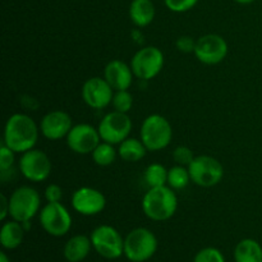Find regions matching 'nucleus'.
Listing matches in <instances>:
<instances>
[{
    "mask_svg": "<svg viewBox=\"0 0 262 262\" xmlns=\"http://www.w3.org/2000/svg\"><path fill=\"white\" fill-rule=\"evenodd\" d=\"M40 128L27 114L17 113L7 120L4 127L3 143L15 154H23L35 148Z\"/></svg>",
    "mask_w": 262,
    "mask_h": 262,
    "instance_id": "f257e3e1",
    "label": "nucleus"
},
{
    "mask_svg": "<svg viewBox=\"0 0 262 262\" xmlns=\"http://www.w3.org/2000/svg\"><path fill=\"white\" fill-rule=\"evenodd\" d=\"M142 211L154 222H166L171 219L178 209V197L169 186L148 188L142 199Z\"/></svg>",
    "mask_w": 262,
    "mask_h": 262,
    "instance_id": "f03ea898",
    "label": "nucleus"
},
{
    "mask_svg": "<svg viewBox=\"0 0 262 262\" xmlns=\"http://www.w3.org/2000/svg\"><path fill=\"white\" fill-rule=\"evenodd\" d=\"M140 140L147 151H161L170 145L173 128L169 120L160 114H151L143 120L140 130Z\"/></svg>",
    "mask_w": 262,
    "mask_h": 262,
    "instance_id": "7ed1b4c3",
    "label": "nucleus"
},
{
    "mask_svg": "<svg viewBox=\"0 0 262 262\" xmlns=\"http://www.w3.org/2000/svg\"><path fill=\"white\" fill-rule=\"evenodd\" d=\"M158 238L146 228H136L124 238V256L130 262H146L158 251Z\"/></svg>",
    "mask_w": 262,
    "mask_h": 262,
    "instance_id": "20e7f679",
    "label": "nucleus"
},
{
    "mask_svg": "<svg viewBox=\"0 0 262 262\" xmlns=\"http://www.w3.org/2000/svg\"><path fill=\"white\" fill-rule=\"evenodd\" d=\"M41 197L30 186L18 187L9 197V216L19 223L31 222L40 212Z\"/></svg>",
    "mask_w": 262,
    "mask_h": 262,
    "instance_id": "39448f33",
    "label": "nucleus"
},
{
    "mask_svg": "<svg viewBox=\"0 0 262 262\" xmlns=\"http://www.w3.org/2000/svg\"><path fill=\"white\" fill-rule=\"evenodd\" d=\"M164 53L156 46H145L140 49L130 59L133 74L141 81L154 79L164 68Z\"/></svg>",
    "mask_w": 262,
    "mask_h": 262,
    "instance_id": "423d86ee",
    "label": "nucleus"
},
{
    "mask_svg": "<svg viewBox=\"0 0 262 262\" xmlns=\"http://www.w3.org/2000/svg\"><path fill=\"white\" fill-rule=\"evenodd\" d=\"M92 248L106 260H117L124 255V239L112 225H99L92 230Z\"/></svg>",
    "mask_w": 262,
    "mask_h": 262,
    "instance_id": "0eeeda50",
    "label": "nucleus"
},
{
    "mask_svg": "<svg viewBox=\"0 0 262 262\" xmlns=\"http://www.w3.org/2000/svg\"><path fill=\"white\" fill-rule=\"evenodd\" d=\"M191 181L204 188H210L222 182L224 177V168L217 159L209 155L194 156L188 165Z\"/></svg>",
    "mask_w": 262,
    "mask_h": 262,
    "instance_id": "6e6552de",
    "label": "nucleus"
},
{
    "mask_svg": "<svg viewBox=\"0 0 262 262\" xmlns=\"http://www.w3.org/2000/svg\"><path fill=\"white\" fill-rule=\"evenodd\" d=\"M42 229L51 237H63L72 228V215L60 202H48L38 212Z\"/></svg>",
    "mask_w": 262,
    "mask_h": 262,
    "instance_id": "1a4fd4ad",
    "label": "nucleus"
},
{
    "mask_svg": "<svg viewBox=\"0 0 262 262\" xmlns=\"http://www.w3.org/2000/svg\"><path fill=\"white\" fill-rule=\"evenodd\" d=\"M97 129H99L101 141L109 142L112 145H119L129 137V133L132 130V120L129 115L125 113L114 110L102 117L97 125Z\"/></svg>",
    "mask_w": 262,
    "mask_h": 262,
    "instance_id": "9d476101",
    "label": "nucleus"
},
{
    "mask_svg": "<svg viewBox=\"0 0 262 262\" xmlns=\"http://www.w3.org/2000/svg\"><path fill=\"white\" fill-rule=\"evenodd\" d=\"M20 174L27 181L33 183H40L50 177L53 164L50 158L43 151L38 148H32L20 155L19 159Z\"/></svg>",
    "mask_w": 262,
    "mask_h": 262,
    "instance_id": "9b49d317",
    "label": "nucleus"
},
{
    "mask_svg": "<svg viewBox=\"0 0 262 262\" xmlns=\"http://www.w3.org/2000/svg\"><path fill=\"white\" fill-rule=\"evenodd\" d=\"M228 50V42L223 36L209 33L197 38L194 55L202 64L216 66L227 58Z\"/></svg>",
    "mask_w": 262,
    "mask_h": 262,
    "instance_id": "f8f14e48",
    "label": "nucleus"
},
{
    "mask_svg": "<svg viewBox=\"0 0 262 262\" xmlns=\"http://www.w3.org/2000/svg\"><path fill=\"white\" fill-rule=\"evenodd\" d=\"M67 145L71 151L78 155L92 154L96 146L101 142V137L97 128L87 123H79L72 127L67 136Z\"/></svg>",
    "mask_w": 262,
    "mask_h": 262,
    "instance_id": "ddd939ff",
    "label": "nucleus"
},
{
    "mask_svg": "<svg viewBox=\"0 0 262 262\" xmlns=\"http://www.w3.org/2000/svg\"><path fill=\"white\" fill-rule=\"evenodd\" d=\"M114 97V90L101 77H91L82 86V99L91 109L102 110L109 106Z\"/></svg>",
    "mask_w": 262,
    "mask_h": 262,
    "instance_id": "4468645a",
    "label": "nucleus"
},
{
    "mask_svg": "<svg viewBox=\"0 0 262 262\" xmlns=\"http://www.w3.org/2000/svg\"><path fill=\"white\" fill-rule=\"evenodd\" d=\"M106 199L99 189L92 187H81L72 196V207L74 211L84 216H94L105 210Z\"/></svg>",
    "mask_w": 262,
    "mask_h": 262,
    "instance_id": "2eb2a0df",
    "label": "nucleus"
},
{
    "mask_svg": "<svg viewBox=\"0 0 262 262\" xmlns=\"http://www.w3.org/2000/svg\"><path fill=\"white\" fill-rule=\"evenodd\" d=\"M73 127L72 117L63 110H53L43 115L40 123V132L50 141H58L67 137Z\"/></svg>",
    "mask_w": 262,
    "mask_h": 262,
    "instance_id": "dca6fc26",
    "label": "nucleus"
},
{
    "mask_svg": "<svg viewBox=\"0 0 262 262\" xmlns=\"http://www.w3.org/2000/svg\"><path fill=\"white\" fill-rule=\"evenodd\" d=\"M133 77L135 74H133L130 66L119 59L109 61L104 69V78L106 79L107 83L113 87L114 91H123V90L129 89L132 86Z\"/></svg>",
    "mask_w": 262,
    "mask_h": 262,
    "instance_id": "f3484780",
    "label": "nucleus"
},
{
    "mask_svg": "<svg viewBox=\"0 0 262 262\" xmlns=\"http://www.w3.org/2000/svg\"><path fill=\"white\" fill-rule=\"evenodd\" d=\"M91 248V238L83 234L73 235V237L67 241L66 246H64V258H66V261L69 262H82L86 260L87 256L90 255Z\"/></svg>",
    "mask_w": 262,
    "mask_h": 262,
    "instance_id": "a211bd4d",
    "label": "nucleus"
},
{
    "mask_svg": "<svg viewBox=\"0 0 262 262\" xmlns=\"http://www.w3.org/2000/svg\"><path fill=\"white\" fill-rule=\"evenodd\" d=\"M128 13L133 25L143 28L152 23L156 9L152 0H132Z\"/></svg>",
    "mask_w": 262,
    "mask_h": 262,
    "instance_id": "6ab92c4d",
    "label": "nucleus"
},
{
    "mask_svg": "<svg viewBox=\"0 0 262 262\" xmlns=\"http://www.w3.org/2000/svg\"><path fill=\"white\" fill-rule=\"evenodd\" d=\"M25 233L26 229L22 223L13 219L5 222L0 229V243L3 248L12 251L19 247L25 238Z\"/></svg>",
    "mask_w": 262,
    "mask_h": 262,
    "instance_id": "aec40b11",
    "label": "nucleus"
},
{
    "mask_svg": "<svg viewBox=\"0 0 262 262\" xmlns=\"http://www.w3.org/2000/svg\"><path fill=\"white\" fill-rule=\"evenodd\" d=\"M235 262H262V247L257 241L245 238L234 248Z\"/></svg>",
    "mask_w": 262,
    "mask_h": 262,
    "instance_id": "412c9836",
    "label": "nucleus"
},
{
    "mask_svg": "<svg viewBox=\"0 0 262 262\" xmlns=\"http://www.w3.org/2000/svg\"><path fill=\"white\" fill-rule=\"evenodd\" d=\"M146 152H147V148L143 145L142 141L130 137L119 143V148H118L119 158L127 163H137L142 160L146 156Z\"/></svg>",
    "mask_w": 262,
    "mask_h": 262,
    "instance_id": "4be33fe9",
    "label": "nucleus"
},
{
    "mask_svg": "<svg viewBox=\"0 0 262 262\" xmlns=\"http://www.w3.org/2000/svg\"><path fill=\"white\" fill-rule=\"evenodd\" d=\"M145 182L148 188L155 187H163L168 183V169L163 164L154 163L146 168L145 170Z\"/></svg>",
    "mask_w": 262,
    "mask_h": 262,
    "instance_id": "5701e85b",
    "label": "nucleus"
},
{
    "mask_svg": "<svg viewBox=\"0 0 262 262\" xmlns=\"http://www.w3.org/2000/svg\"><path fill=\"white\" fill-rule=\"evenodd\" d=\"M92 159H94L95 164L99 166H109L115 161L118 155V150H115L114 145L109 142L101 141L99 145L96 146L94 151H92Z\"/></svg>",
    "mask_w": 262,
    "mask_h": 262,
    "instance_id": "b1692460",
    "label": "nucleus"
},
{
    "mask_svg": "<svg viewBox=\"0 0 262 262\" xmlns=\"http://www.w3.org/2000/svg\"><path fill=\"white\" fill-rule=\"evenodd\" d=\"M191 181L189 170L187 166L183 165H174L168 170V186L173 188L174 191L186 188Z\"/></svg>",
    "mask_w": 262,
    "mask_h": 262,
    "instance_id": "393cba45",
    "label": "nucleus"
},
{
    "mask_svg": "<svg viewBox=\"0 0 262 262\" xmlns=\"http://www.w3.org/2000/svg\"><path fill=\"white\" fill-rule=\"evenodd\" d=\"M112 104L114 106V110L128 114L133 106V95L128 90L115 91Z\"/></svg>",
    "mask_w": 262,
    "mask_h": 262,
    "instance_id": "a878e982",
    "label": "nucleus"
},
{
    "mask_svg": "<svg viewBox=\"0 0 262 262\" xmlns=\"http://www.w3.org/2000/svg\"><path fill=\"white\" fill-rule=\"evenodd\" d=\"M193 262H225V257L217 248L206 247L196 253Z\"/></svg>",
    "mask_w": 262,
    "mask_h": 262,
    "instance_id": "bb28decb",
    "label": "nucleus"
},
{
    "mask_svg": "<svg viewBox=\"0 0 262 262\" xmlns=\"http://www.w3.org/2000/svg\"><path fill=\"white\" fill-rule=\"evenodd\" d=\"M173 159L178 165H183L188 168L189 164L193 161L194 155L191 148L187 147V146H178L173 151Z\"/></svg>",
    "mask_w": 262,
    "mask_h": 262,
    "instance_id": "cd10ccee",
    "label": "nucleus"
},
{
    "mask_svg": "<svg viewBox=\"0 0 262 262\" xmlns=\"http://www.w3.org/2000/svg\"><path fill=\"white\" fill-rule=\"evenodd\" d=\"M166 8L174 13H184L194 8L199 0H164Z\"/></svg>",
    "mask_w": 262,
    "mask_h": 262,
    "instance_id": "c85d7f7f",
    "label": "nucleus"
},
{
    "mask_svg": "<svg viewBox=\"0 0 262 262\" xmlns=\"http://www.w3.org/2000/svg\"><path fill=\"white\" fill-rule=\"evenodd\" d=\"M14 155V151L10 150L7 145L2 143V147H0V171H2V174L7 173L12 168L15 160Z\"/></svg>",
    "mask_w": 262,
    "mask_h": 262,
    "instance_id": "c756f323",
    "label": "nucleus"
},
{
    "mask_svg": "<svg viewBox=\"0 0 262 262\" xmlns=\"http://www.w3.org/2000/svg\"><path fill=\"white\" fill-rule=\"evenodd\" d=\"M196 41L192 36L184 35L181 36V37L177 40L176 46L181 53L184 54H189V53H194V48H196Z\"/></svg>",
    "mask_w": 262,
    "mask_h": 262,
    "instance_id": "7c9ffc66",
    "label": "nucleus"
},
{
    "mask_svg": "<svg viewBox=\"0 0 262 262\" xmlns=\"http://www.w3.org/2000/svg\"><path fill=\"white\" fill-rule=\"evenodd\" d=\"M63 197V189L58 184H49L45 188V199L48 202H60Z\"/></svg>",
    "mask_w": 262,
    "mask_h": 262,
    "instance_id": "2f4dec72",
    "label": "nucleus"
},
{
    "mask_svg": "<svg viewBox=\"0 0 262 262\" xmlns=\"http://www.w3.org/2000/svg\"><path fill=\"white\" fill-rule=\"evenodd\" d=\"M0 204H2V211H0V220L5 222L8 216H9V199L5 194H2L0 197Z\"/></svg>",
    "mask_w": 262,
    "mask_h": 262,
    "instance_id": "473e14b6",
    "label": "nucleus"
},
{
    "mask_svg": "<svg viewBox=\"0 0 262 262\" xmlns=\"http://www.w3.org/2000/svg\"><path fill=\"white\" fill-rule=\"evenodd\" d=\"M235 3H238V4H242V5H248V4H252L253 2H256V0H234Z\"/></svg>",
    "mask_w": 262,
    "mask_h": 262,
    "instance_id": "72a5a7b5",
    "label": "nucleus"
},
{
    "mask_svg": "<svg viewBox=\"0 0 262 262\" xmlns=\"http://www.w3.org/2000/svg\"><path fill=\"white\" fill-rule=\"evenodd\" d=\"M0 262H10L9 257H8L7 253H5V252L0 253Z\"/></svg>",
    "mask_w": 262,
    "mask_h": 262,
    "instance_id": "f704fd0d",
    "label": "nucleus"
},
{
    "mask_svg": "<svg viewBox=\"0 0 262 262\" xmlns=\"http://www.w3.org/2000/svg\"><path fill=\"white\" fill-rule=\"evenodd\" d=\"M66 262H69V261H66Z\"/></svg>",
    "mask_w": 262,
    "mask_h": 262,
    "instance_id": "c9c22d12",
    "label": "nucleus"
}]
</instances>
